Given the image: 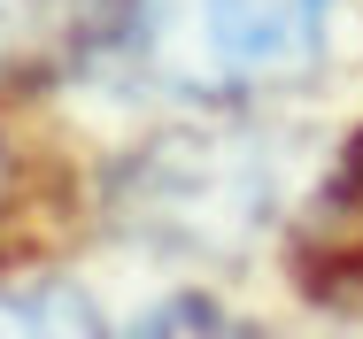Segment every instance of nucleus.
I'll list each match as a JSON object with an SVG mask.
<instances>
[{
    "label": "nucleus",
    "mask_w": 363,
    "mask_h": 339,
    "mask_svg": "<svg viewBox=\"0 0 363 339\" xmlns=\"http://www.w3.org/2000/svg\"><path fill=\"white\" fill-rule=\"evenodd\" d=\"M333 0H101L93 69L116 93L232 108L325 54Z\"/></svg>",
    "instance_id": "f257e3e1"
},
{
    "label": "nucleus",
    "mask_w": 363,
    "mask_h": 339,
    "mask_svg": "<svg viewBox=\"0 0 363 339\" xmlns=\"http://www.w3.org/2000/svg\"><path fill=\"white\" fill-rule=\"evenodd\" d=\"M108 208L155 255H240L279 208V162L247 132H162L108 178Z\"/></svg>",
    "instance_id": "f03ea898"
},
{
    "label": "nucleus",
    "mask_w": 363,
    "mask_h": 339,
    "mask_svg": "<svg viewBox=\"0 0 363 339\" xmlns=\"http://www.w3.org/2000/svg\"><path fill=\"white\" fill-rule=\"evenodd\" d=\"M93 324L101 316H93V301L77 285H55V277L0 285V332H93Z\"/></svg>",
    "instance_id": "7ed1b4c3"
},
{
    "label": "nucleus",
    "mask_w": 363,
    "mask_h": 339,
    "mask_svg": "<svg viewBox=\"0 0 363 339\" xmlns=\"http://www.w3.org/2000/svg\"><path fill=\"white\" fill-rule=\"evenodd\" d=\"M55 8H62V0H0V62L31 54V47L55 31Z\"/></svg>",
    "instance_id": "20e7f679"
}]
</instances>
